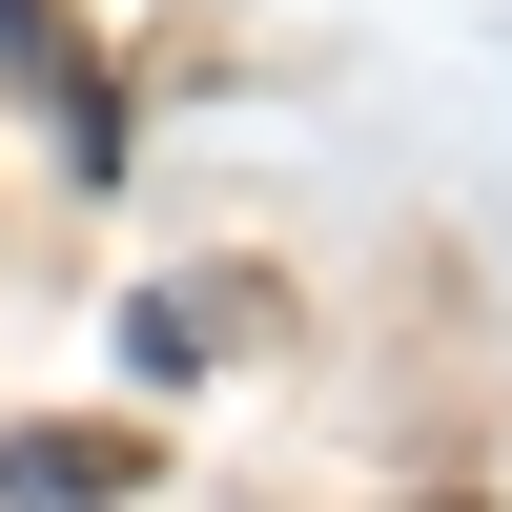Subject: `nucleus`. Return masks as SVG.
<instances>
[{
  "mask_svg": "<svg viewBox=\"0 0 512 512\" xmlns=\"http://www.w3.org/2000/svg\"><path fill=\"white\" fill-rule=\"evenodd\" d=\"M0 492L21 512H123L144 492V431H0Z\"/></svg>",
  "mask_w": 512,
  "mask_h": 512,
  "instance_id": "nucleus-1",
  "label": "nucleus"
}]
</instances>
